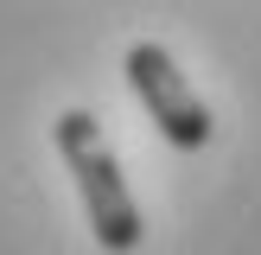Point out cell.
Wrapping results in <instances>:
<instances>
[{"mask_svg": "<svg viewBox=\"0 0 261 255\" xmlns=\"http://www.w3.org/2000/svg\"><path fill=\"white\" fill-rule=\"evenodd\" d=\"M51 140H58L64 166H70V178H76V198H83V211H89V236L109 255L140 249V230L147 223H140V204H134V191H127V178H121L115 147L102 140L96 115L89 109H64L58 128H51Z\"/></svg>", "mask_w": 261, "mask_h": 255, "instance_id": "6da1fadb", "label": "cell"}, {"mask_svg": "<svg viewBox=\"0 0 261 255\" xmlns=\"http://www.w3.org/2000/svg\"><path fill=\"white\" fill-rule=\"evenodd\" d=\"M121 70H127V83H134L140 109L153 115V128H160V140H166V147H178V153L211 147V134H217L211 102H204L198 89H191V76L178 70V58H172L166 45H153V38L127 45Z\"/></svg>", "mask_w": 261, "mask_h": 255, "instance_id": "7a4b0ae2", "label": "cell"}]
</instances>
